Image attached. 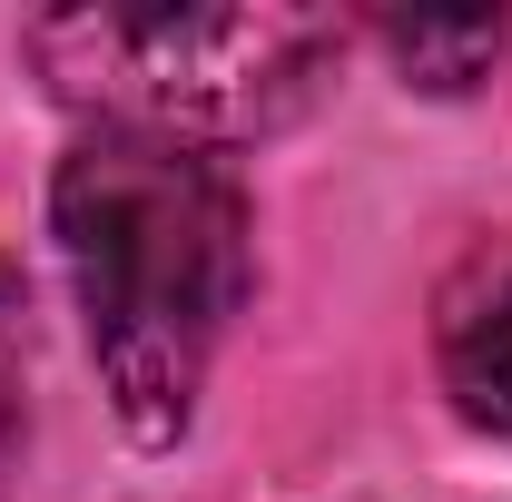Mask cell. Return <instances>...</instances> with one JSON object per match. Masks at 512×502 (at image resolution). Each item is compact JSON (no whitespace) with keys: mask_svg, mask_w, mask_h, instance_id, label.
Masks as SVG:
<instances>
[{"mask_svg":"<svg viewBox=\"0 0 512 502\" xmlns=\"http://www.w3.org/2000/svg\"><path fill=\"white\" fill-rule=\"evenodd\" d=\"M30 60L50 69V89L99 109V128H217L247 138L276 128L316 99L335 30L316 10H276V0H227V10H50L30 20Z\"/></svg>","mask_w":512,"mask_h":502,"instance_id":"cell-2","label":"cell"},{"mask_svg":"<svg viewBox=\"0 0 512 502\" xmlns=\"http://www.w3.org/2000/svg\"><path fill=\"white\" fill-rule=\"evenodd\" d=\"M375 30L404 60V79H424V89H473L493 69V50H503L493 10H414V20H375Z\"/></svg>","mask_w":512,"mask_h":502,"instance_id":"cell-3","label":"cell"},{"mask_svg":"<svg viewBox=\"0 0 512 502\" xmlns=\"http://www.w3.org/2000/svg\"><path fill=\"white\" fill-rule=\"evenodd\" d=\"M444 375H453V394H463V414H473V424L512 434V276H503L473 315H453Z\"/></svg>","mask_w":512,"mask_h":502,"instance_id":"cell-4","label":"cell"},{"mask_svg":"<svg viewBox=\"0 0 512 502\" xmlns=\"http://www.w3.org/2000/svg\"><path fill=\"white\" fill-rule=\"evenodd\" d=\"M10 443H20V276L0 266V473H10Z\"/></svg>","mask_w":512,"mask_h":502,"instance_id":"cell-5","label":"cell"},{"mask_svg":"<svg viewBox=\"0 0 512 502\" xmlns=\"http://www.w3.org/2000/svg\"><path fill=\"white\" fill-rule=\"evenodd\" d=\"M50 227H60L119 424L138 443H178L197 414V384H207V355L247 296L237 178L217 158H197L188 138L99 128L60 158Z\"/></svg>","mask_w":512,"mask_h":502,"instance_id":"cell-1","label":"cell"}]
</instances>
